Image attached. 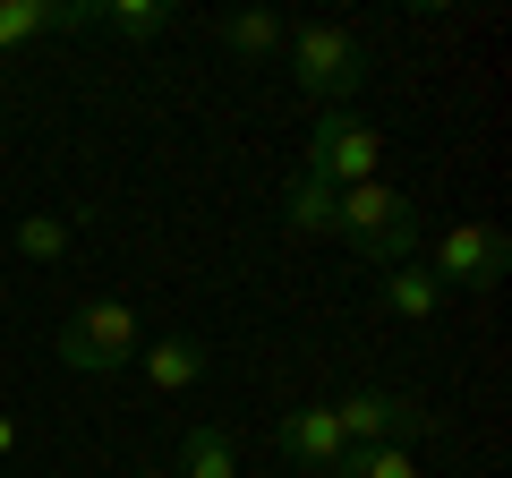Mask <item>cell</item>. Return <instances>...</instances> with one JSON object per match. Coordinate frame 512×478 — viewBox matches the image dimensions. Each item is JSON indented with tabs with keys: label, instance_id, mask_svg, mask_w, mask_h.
Masks as SVG:
<instances>
[{
	"label": "cell",
	"instance_id": "3",
	"mask_svg": "<svg viewBox=\"0 0 512 478\" xmlns=\"http://www.w3.org/2000/svg\"><path fill=\"white\" fill-rule=\"evenodd\" d=\"M282 60H291L299 94H308L316 111H342V94H350V86L367 77V43L350 35V26H291Z\"/></svg>",
	"mask_w": 512,
	"mask_h": 478
},
{
	"label": "cell",
	"instance_id": "4",
	"mask_svg": "<svg viewBox=\"0 0 512 478\" xmlns=\"http://www.w3.org/2000/svg\"><path fill=\"white\" fill-rule=\"evenodd\" d=\"M299 171H308V180H325V188L384 180V129H376V120H359V111H316Z\"/></svg>",
	"mask_w": 512,
	"mask_h": 478
},
{
	"label": "cell",
	"instance_id": "16",
	"mask_svg": "<svg viewBox=\"0 0 512 478\" xmlns=\"http://www.w3.org/2000/svg\"><path fill=\"white\" fill-rule=\"evenodd\" d=\"M333 478H419V461H410L402 444H359V453H342Z\"/></svg>",
	"mask_w": 512,
	"mask_h": 478
},
{
	"label": "cell",
	"instance_id": "17",
	"mask_svg": "<svg viewBox=\"0 0 512 478\" xmlns=\"http://www.w3.org/2000/svg\"><path fill=\"white\" fill-rule=\"evenodd\" d=\"M9 453H18V427H9V419H0V461H9Z\"/></svg>",
	"mask_w": 512,
	"mask_h": 478
},
{
	"label": "cell",
	"instance_id": "14",
	"mask_svg": "<svg viewBox=\"0 0 512 478\" xmlns=\"http://www.w3.org/2000/svg\"><path fill=\"white\" fill-rule=\"evenodd\" d=\"M171 478H239L231 436H222V427H188V436H180V470H171Z\"/></svg>",
	"mask_w": 512,
	"mask_h": 478
},
{
	"label": "cell",
	"instance_id": "10",
	"mask_svg": "<svg viewBox=\"0 0 512 478\" xmlns=\"http://www.w3.org/2000/svg\"><path fill=\"white\" fill-rule=\"evenodd\" d=\"M137 368L154 393H197L205 385V342L197 333H163V342H137Z\"/></svg>",
	"mask_w": 512,
	"mask_h": 478
},
{
	"label": "cell",
	"instance_id": "13",
	"mask_svg": "<svg viewBox=\"0 0 512 478\" xmlns=\"http://www.w3.org/2000/svg\"><path fill=\"white\" fill-rule=\"evenodd\" d=\"M222 43H231L239 60H282V43H291V26H282L274 9H239V18H222Z\"/></svg>",
	"mask_w": 512,
	"mask_h": 478
},
{
	"label": "cell",
	"instance_id": "12",
	"mask_svg": "<svg viewBox=\"0 0 512 478\" xmlns=\"http://www.w3.org/2000/svg\"><path fill=\"white\" fill-rule=\"evenodd\" d=\"M94 26L120 43H163L171 35V9L163 0H94Z\"/></svg>",
	"mask_w": 512,
	"mask_h": 478
},
{
	"label": "cell",
	"instance_id": "15",
	"mask_svg": "<svg viewBox=\"0 0 512 478\" xmlns=\"http://www.w3.org/2000/svg\"><path fill=\"white\" fill-rule=\"evenodd\" d=\"M69 239H77V231H69L60 214H26V222H18V257H26V265H60V257H69Z\"/></svg>",
	"mask_w": 512,
	"mask_h": 478
},
{
	"label": "cell",
	"instance_id": "2",
	"mask_svg": "<svg viewBox=\"0 0 512 478\" xmlns=\"http://www.w3.org/2000/svg\"><path fill=\"white\" fill-rule=\"evenodd\" d=\"M137 342H146V325H137L128 299H86V308H69V325L52 333V359L69 376H120L128 359H137Z\"/></svg>",
	"mask_w": 512,
	"mask_h": 478
},
{
	"label": "cell",
	"instance_id": "18",
	"mask_svg": "<svg viewBox=\"0 0 512 478\" xmlns=\"http://www.w3.org/2000/svg\"><path fill=\"white\" fill-rule=\"evenodd\" d=\"M128 478H171V470H128Z\"/></svg>",
	"mask_w": 512,
	"mask_h": 478
},
{
	"label": "cell",
	"instance_id": "11",
	"mask_svg": "<svg viewBox=\"0 0 512 478\" xmlns=\"http://www.w3.org/2000/svg\"><path fill=\"white\" fill-rule=\"evenodd\" d=\"M282 231H299V239H333V188L308 180V171H291V180H282Z\"/></svg>",
	"mask_w": 512,
	"mask_h": 478
},
{
	"label": "cell",
	"instance_id": "7",
	"mask_svg": "<svg viewBox=\"0 0 512 478\" xmlns=\"http://www.w3.org/2000/svg\"><path fill=\"white\" fill-rule=\"evenodd\" d=\"M69 26H94V0H0V60Z\"/></svg>",
	"mask_w": 512,
	"mask_h": 478
},
{
	"label": "cell",
	"instance_id": "5",
	"mask_svg": "<svg viewBox=\"0 0 512 478\" xmlns=\"http://www.w3.org/2000/svg\"><path fill=\"white\" fill-rule=\"evenodd\" d=\"M419 265L444 291H495L504 265H512V239L495 231V222H453V231H436V248H427Z\"/></svg>",
	"mask_w": 512,
	"mask_h": 478
},
{
	"label": "cell",
	"instance_id": "8",
	"mask_svg": "<svg viewBox=\"0 0 512 478\" xmlns=\"http://www.w3.org/2000/svg\"><path fill=\"white\" fill-rule=\"evenodd\" d=\"M282 453L299 461V470H316V478H333L342 470V427H333V402H308V410H291V419H282Z\"/></svg>",
	"mask_w": 512,
	"mask_h": 478
},
{
	"label": "cell",
	"instance_id": "1",
	"mask_svg": "<svg viewBox=\"0 0 512 478\" xmlns=\"http://www.w3.org/2000/svg\"><path fill=\"white\" fill-rule=\"evenodd\" d=\"M333 239H350L376 274H384V265H410V257H419V205H410L393 180L333 188Z\"/></svg>",
	"mask_w": 512,
	"mask_h": 478
},
{
	"label": "cell",
	"instance_id": "9",
	"mask_svg": "<svg viewBox=\"0 0 512 478\" xmlns=\"http://www.w3.org/2000/svg\"><path fill=\"white\" fill-rule=\"evenodd\" d=\"M376 308L393 316V325H427V316L444 308V282L427 274L419 257H410V265H384V274H376Z\"/></svg>",
	"mask_w": 512,
	"mask_h": 478
},
{
	"label": "cell",
	"instance_id": "6",
	"mask_svg": "<svg viewBox=\"0 0 512 478\" xmlns=\"http://www.w3.org/2000/svg\"><path fill=\"white\" fill-rule=\"evenodd\" d=\"M333 427H342L350 453H359V444H402V453H410V436H427V410L410 402V393L359 385V393H342V402H333Z\"/></svg>",
	"mask_w": 512,
	"mask_h": 478
}]
</instances>
